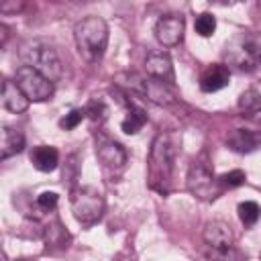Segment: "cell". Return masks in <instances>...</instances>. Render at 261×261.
Segmentation results:
<instances>
[{
    "label": "cell",
    "instance_id": "6da1fadb",
    "mask_svg": "<svg viewBox=\"0 0 261 261\" xmlns=\"http://www.w3.org/2000/svg\"><path fill=\"white\" fill-rule=\"evenodd\" d=\"M177 153V143L171 133H159L151 145L149 153V179L151 188L165 194L167 184L173 173V161Z\"/></svg>",
    "mask_w": 261,
    "mask_h": 261
},
{
    "label": "cell",
    "instance_id": "7a4b0ae2",
    "mask_svg": "<svg viewBox=\"0 0 261 261\" xmlns=\"http://www.w3.org/2000/svg\"><path fill=\"white\" fill-rule=\"evenodd\" d=\"M75 45L86 61H98L108 47V24L100 16H86L73 29Z\"/></svg>",
    "mask_w": 261,
    "mask_h": 261
},
{
    "label": "cell",
    "instance_id": "3957f363",
    "mask_svg": "<svg viewBox=\"0 0 261 261\" xmlns=\"http://www.w3.org/2000/svg\"><path fill=\"white\" fill-rule=\"evenodd\" d=\"M20 57L24 65L33 67L41 75H45L49 82H57L63 75V65L59 59V53L53 45L45 41H29L20 49Z\"/></svg>",
    "mask_w": 261,
    "mask_h": 261
},
{
    "label": "cell",
    "instance_id": "277c9868",
    "mask_svg": "<svg viewBox=\"0 0 261 261\" xmlns=\"http://www.w3.org/2000/svg\"><path fill=\"white\" fill-rule=\"evenodd\" d=\"M226 63L239 71H253L261 65V35H241L224 51ZM226 65V67H228Z\"/></svg>",
    "mask_w": 261,
    "mask_h": 261
},
{
    "label": "cell",
    "instance_id": "5b68a950",
    "mask_svg": "<svg viewBox=\"0 0 261 261\" xmlns=\"http://www.w3.org/2000/svg\"><path fill=\"white\" fill-rule=\"evenodd\" d=\"M71 212L75 216L77 222H82L84 226H92L96 224L102 214H104V198L98 190L90 188V186H84V188H73L71 190Z\"/></svg>",
    "mask_w": 261,
    "mask_h": 261
},
{
    "label": "cell",
    "instance_id": "8992f818",
    "mask_svg": "<svg viewBox=\"0 0 261 261\" xmlns=\"http://www.w3.org/2000/svg\"><path fill=\"white\" fill-rule=\"evenodd\" d=\"M188 190L198 198V200H204V202H212L220 196V192L224 190L218 181V177H214L212 173V167L208 163H202V161H194L188 169Z\"/></svg>",
    "mask_w": 261,
    "mask_h": 261
},
{
    "label": "cell",
    "instance_id": "52a82bcc",
    "mask_svg": "<svg viewBox=\"0 0 261 261\" xmlns=\"http://www.w3.org/2000/svg\"><path fill=\"white\" fill-rule=\"evenodd\" d=\"M16 84L31 102H45L53 96V82L29 65H20L16 69Z\"/></svg>",
    "mask_w": 261,
    "mask_h": 261
},
{
    "label": "cell",
    "instance_id": "ba28073f",
    "mask_svg": "<svg viewBox=\"0 0 261 261\" xmlns=\"http://www.w3.org/2000/svg\"><path fill=\"white\" fill-rule=\"evenodd\" d=\"M122 77L128 80V82H122L128 90L143 94L145 98H149L155 104H171L173 102V94H171L169 86H165V84H161L153 77H145V75H139V73H126Z\"/></svg>",
    "mask_w": 261,
    "mask_h": 261
},
{
    "label": "cell",
    "instance_id": "9c48e42d",
    "mask_svg": "<svg viewBox=\"0 0 261 261\" xmlns=\"http://www.w3.org/2000/svg\"><path fill=\"white\" fill-rule=\"evenodd\" d=\"M186 20L181 14H165L155 24V37L163 47H173L184 39Z\"/></svg>",
    "mask_w": 261,
    "mask_h": 261
},
{
    "label": "cell",
    "instance_id": "30bf717a",
    "mask_svg": "<svg viewBox=\"0 0 261 261\" xmlns=\"http://www.w3.org/2000/svg\"><path fill=\"white\" fill-rule=\"evenodd\" d=\"M145 71L149 77L165 84V86H173L175 84V71H173V63L169 53L165 51H153L147 55L145 59Z\"/></svg>",
    "mask_w": 261,
    "mask_h": 261
},
{
    "label": "cell",
    "instance_id": "8fae6325",
    "mask_svg": "<svg viewBox=\"0 0 261 261\" xmlns=\"http://www.w3.org/2000/svg\"><path fill=\"white\" fill-rule=\"evenodd\" d=\"M96 157L106 169H122L126 163V151L120 143L100 135L96 139Z\"/></svg>",
    "mask_w": 261,
    "mask_h": 261
},
{
    "label": "cell",
    "instance_id": "7c38bea8",
    "mask_svg": "<svg viewBox=\"0 0 261 261\" xmlns=\"http://www.w3.org/2000/svg\"><path fill=\"white\" fill-rule=\"evenodd\" d=\"M204 241H206L208 249H222V247L234 245V234L226 222L212 220L204 226Z\"/></svg>",
    "mask_w": 261,
    "mask_h": 261
},
{
    "label": "cell",
    "instance_id": "4fadbf2b",
    "mask_svg": "<svg viewBox=\"0 0 261 261\" xmlns=\"http://www.w3.org/2000/svg\"><path fill=\"white\" fill-rule=\"evenodd\" d=\"M230 80V71L226 65L222 63H214L210 67H206L200 75V90L202 92H218L222 90Z\"/></svg>",
    "mask_w": 261,
    "mask_h": 261
},
{
    "label": "cell",
    "instance_id": "5bb4252c",
    "mask_svg": "<svg viewBox=\"0 0 261 261\" xmlns=\"http://www.w3.org/2000/svg\"><path fill=\"white\" fill-rule=\"evenodd\" d=\"M29 102L31 100L24 96V92L18 88L16 82H10V80L4 82V86H2V106L6 110H10L14 114H20L29 108Z\"/></svg>",
    "mask_w": 261,
    "mask_h": 261
},
{
    "label": "cell",
    "instance_id": "9a60e30c",
    "mask_svg": "<svg viewBox=\"0 0 261 261\" xmlns=\"http://www.w3.org/2000/svg\"><path fill=\"white\" fill-rule=\"evenodd\" d=\"M31 163L35 165V169L49 173L59 163V151L55 147H49V145H39L31 151Z\"/></svg>",
    "mask_w": 261,
    "mask_h": 261
},
{
    "label": "cell",
    "instance_id": "2e32d148",
    "mask_svg": "<svg viewBox=\"0 0 261 261\" xmlns=\"http://www.w3.org/2000/svg\"><path fill=\"white\" fill-rule=\"evenodd\" d=\"M22 149H24V135L16 128L4 126L0 130V157L8 159V157L20 153Z\"/></svg>",
    "mask_w": 261,
    "mask_h": 261
},
{
    "label": "cell",
    "instance_id": "e0dca14e",
    "mask_svg": "<svg viewBox=\"0 0 261 261\" xmlns=\"http://www.w3.org/2000/svg\"><path fill=\"white\" fill-rule=\"evenodd\" d=\"M226 145L237 153H251L259 145V137L245 128H234L226 135Z\"/></svg>",
    "mask_w": 261,
    "mask_h": 261
},
{
    "label": "cell",
    "instance_id": "ac0fdd59",
    "mask_svg": "<svg viewBox=\"0 0 261 261\" xmlns=\"http://www.w3.org/2000/svg\"><path fill=\"white\" fill-rule=\"evenodd\" d=\"M145 122H147V114H145V110H143L141 106L128 102V112H126V116H124L122 122H120L122 133H126V135H137V133L143 128Z\"/></svg>",
    "mask_w": 261,
    "mask_h": 261
},
{
    "label": "cell",
    "instance_id": "d6986e66",
    "mask_svg": "<svg viewBox=\"0 0 261 261\" xmlns=\"http://www.w3.org/2000/svg\"><path fill=\"white\" fill-rule=\"evenodd\" d=\"M239 108L245 112L261 108V82H255L239 96Z\"/></svg>",
    "mask_w": 261,
    "mask_h": 261
},
{
    "label": "cell",
    "instance_id": "ffe728a7",
    "mask_svg": "<svg viewBox=\"0 0 261 261\" xmlns=\"http://www.w3.org/2000/svg\"><path fill=\"white\" fill-rule=\"evenodd\" d=\"M237 212H239V218H241V222H243L245 226H253V224L259 220V216H261V208H259V204L253 202V200L241 202L239 208H237Z\"/></svg>",
    "mask_w": 261,
    "mask_h": 261
},
{
    "label": "cell",
    "instance_id": "44dd1931",
    "mask_svg": "<svg viewBox=\"0 0 261 261\" xmlns=\"http://www.w3.org/2000/svg\"><path fill=\"white\" fill-rule=\"evenodd\" d=\"M208 261H247V257L241 255V251L232 247H222V249H208L206 253Z\"/></svg>",
    "mask_w": 261,
    "mask_h": 261
},
{
    "label": "cell",
    "instance_id": "7402d4cb",
    "mask_svg": "<svg viewBox=\"0 0 261 261\" xmlns=\"http://www.w3.org/2000/svg\"><path fill=\"white\" fill-rule=\"evenodd\" d=\"M67 232H65V228L59 224V222H55V224H51L49 228H47V243L49 245H57L59 249H63V247H67L65 243H67ZM47 245V247H49Z\"/></svg>",
    "mask_w": 261,
    "mask_h": 261
},
{
    "label": "cell",
    "instance_id": "603a6c76",
    "mask_svg": "<svg viewBox=\"0 0 261 261\" xmlns=\"http://www.w3.org/2000/svg\"><path fill=\"white\" fill-rule=\"evenodd\" d=\"M196 33L202 35V37H210L214 31H216V18L210 14V12H204L196 18Z\"/></svg>",
    "mask_w": 261,
    "mask_h": 261
},
{
    "label": "cell",
    "instance_id": "cb8c5ba5",
    "mask_svg": "<svg viewBox=\"0 0 261 261\" xmlns=\"http://www.w3.org/2000/svg\"><path fill=\"white\" fill-rule=\"evenodd\" d=\"M84 116H86V108H73L71 112H67V114L59 120V126L65 128V130H71V128H75V126L84 120Z\"/></svg>",
    "mask_w": 261,
    "mask_h": 261
},
{
    "label": "cell",
    "instance_id": "d4e9b609",
    "mask_svg": "<svg viewBox=\"0 0 261 261\" xmlns=\"http://www.w3.org/2000/svg\"><path fill=\"white\" fill-rule=\"evenodd\" d=\"M218 181H220L222 188H239V186L245 184V171L232 169V171H228V173H222V175L218 177Z\"/></svg>",
    "mask_w": 261,
    "mask_h": 261
},
{
    "label": "cell",
    "instance_id": "484cf974",
    "mask_svg": "<svg viewBox=\"0 0 261 261\" xmlns=\"http://www.w3.org/2000/svg\"><path fill=\"white\" fill-rule=\"evenodd\" d=\"M86 116H90L94 122H96V120L102 122V120L106 118V106H104V102H98V100L90 102V104L86 106Z\"/></svg>",
    "mask_w": 261,
    "mask_h": 261
},
{
    "label": "cell",
    "instance_id": "4316f807",
    "mask_svg": "<svg viewBox=\"0 0 261 261\" xmlns=\"http://www.w3.org/2000/svg\"><path fill=\"white\" fill-rule=\"evenodd\" d=\"M57 200H59V196L55 192H43V194L37 196V204L43 210H53L57 206Z\"/></svg>",
    "mask_w": 261,
    "mask_h": 261
},
{
    "label": "cell",
    "instance_id": "83f0119b",
    "mask_svg": "<svg viewBox=\"0 0 261 261\" xmlns=\"http://www.w3.org/2000/svg\"><path fill=\"white\" fill-rule=\"evenodd\" d=\"M245 116H247L251 122L261 124V108H257V110H249V112H245Z\"/></svg>",
    "mask_w": 261,
    "mask_h": 261
}]
</instances>
